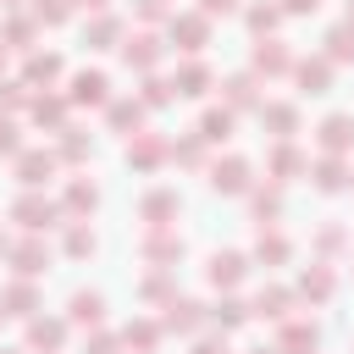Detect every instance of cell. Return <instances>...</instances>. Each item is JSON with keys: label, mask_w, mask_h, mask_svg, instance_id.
<instances>
[{"label": "cell", "mask_w": 354, "mask_h": 354, "mask_svg": "<svg viewBox=\"0 0 354 354\" xmlns=\"http://www.w3.org/2000/svg\"><path fill=\"white\" fill-rule=\"evenodd\" d=\"M77 94H83V100H100V94H105V77H100V72L77 77Z\"/></svg>", "instance_id": "6da1fadb"}, {"label": "cell", "mask_w": 354, "mask_h": 354, "mask_svg": "<svg viewBox=\"0 0 354 354\" xmlns=\"http://www.w3.org/2000/svg\"><path fill=\"white\" fill-rule=\"evenodd\" d=\"M72 310H77V321H94V315H100V299H94V293H77Z\"/></svg>", "instance_id": "7a4b0ae2"}, {"label": "cell", "mask_w": 354, "mask_h": 354, "mask_svg": "<svg viewBox=\"0 0 354 354\" xmlns=\"http://www.w3.org/2000/svg\"><path fill=\"white\" fill-rule=\"evenodd\" d=\"M310 6H315V0H293V11H310Z\"/></svg>", "instance_id": "3957f363"}]
</instances>
